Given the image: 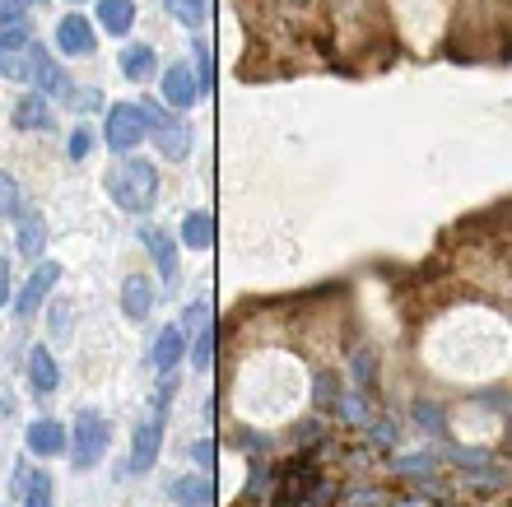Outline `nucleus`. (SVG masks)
<instances>
[{
	"instance_id": "0eeeda50",
	"label": "nucleus",
	"mask_w": 512,
	"mask_h": 507,
	"mask_svg": "<svg viewBox=\"0 0 512 507\" xmlns=\"http://www.w3.org/2000/svg\"><path fill=\"white\" fill-rule=\"evenodd\" d=\"M56 280H61V266H56V261H38L33 275H28V284H24V294H19V312L33 317V312L42 307V298L56 289Z\"/></svg>"
},
{
	"instance_id": "412c9836",
	"label": "nucleus",
	"mask_w": 512,
	"mask_h": 507,
	"mask_svg": "<svg viewBox=\"0 0 512 507\" xmlns=\"http://www.w3.org/2000/svg\"><path fill=\"white\" fill-rule=\"evenodd\" d=\"M140 242H145L149 252H154V261H159L163 275H173V270H177V252H173V242L163 238L159 228H145V233H140Z\"/></svg>"
},
{
	"instance_id": "f257e3e1",
	"label": "nucleus",
	"mask_w": 512,
	"mask_h": 507,
	"mask_svg": "<svg viewBox=\"0 0 512 507\" xmlns=\"http://www.w3.org/2000/svg\"><path fill=\"white\" fill-rule=\"evenodd\" d=\"M154 191H159V173H154L145 159H122L108 173V196L122 205V210H149V205H154Z\"/></svg>"
},
{
	"instance_id": "423d86ee",
	"label": "nucleus",
	"mask_w": 512,
	"mask_h": 507,
	"mask_svg": "<svg viewBox=\"0 0 512 507\" xmlns=\"http://www.w3.org/2000/svg\"><path fill=\"white\" fill-rule=\"evenodd\" d=\"M196 98H201V80H196V70L182 66V61L163 70V103L177 107V112H187Z\"/></svg>"
},
{
	"instance_id": "5701e85b",
	"label": "nucleus",
	"mask_w": 512,
	"mask_h": 507,
	"mask_svg": "<svg viewBox=\"0 0 512 507\" xmlns=\"http://www.w3.org/2000/svg\"><path fill=\"white\" fill-rule=\"evenodd\" d=\"M191 363H196L201 373L210 368V363H215V335H210V331H205L201 340H196V354H191Z\"/></svg>"
},
{
	"instance_id": "7ed1b4c3",
	"label": "nucleus",
	"mask_w": 512,
	"mask_h": 507,
	"mask_svg": "<svg viewBox=\"0 0 512 507\" xmlns=\"http://www.w3.org/2000/svg\"><path fill=\"white\" fill-rule=\"evenodd\" d=\"M28 80L47 98L70 94V80H66V70H61V61H56L47 47H38V42H28Z\"/></svg>"
},
{
	"instance_id": "6ab92c4d",
	"label": "nucleus",
	"mask_w": 512,
	"mask_h": 507,
	"mask_svg": "<svg viewBox=\"0 0 512 507\" xmlns=\"http://www.w3.org/2000/svg\"><path fill=\"white\" fill-rule=\"evenodd\" d=\"M47 247V228H42L38 214H19V252L33 261V256Z\"/></svg>"
},
{
	"instance_id": "9b49d317",
	"label": "nucleus",
	"mask_w": 512,
	"mask_h": 507,
	"mask_svg": "<svg viewBox=\"0 0 512 507\" xmlns=\"http://www.w3.org/2000/svg\"><path fill=\"white\" fill-rule=\"evenodd\" d=\"M159 442H163V424L159 419H149V424L135 428V452H131V466L135 470H149L159 461Z\"/></svg>"
},
{
	"instance_id": "4468645a",
	"label": "nucleus",
	"mask_w": 512,
	"mask_h": 507,
	"mask_svg": "<svg viewBox=\"0 0 512 507\" xmlns=\"http://www.w3.org/2000/svg\"><path fill=\"white\" fill-rule=\"evenodd\" d=\"M28 447L38 456H56L61 447H66V428L56 424V419H38V424L28 428Z\"/></svg>"
},
{
	"instance_id": "2eb2a0df",
	"label": "nucleus",
	"mask_w": 512,
	"mask_h": 507,
	"mask_svg": "<svg viewBox=\"0 0 512 507\" xmlns=\"http://www.w3.org/2000/svg\"><path fill=\"white\" fill-rule=\"evenodd\" d=\"M182 242H187V247H196V252H205V247L215 242V219H210L205 210L187 214V219H182Z\"/></svg>"
},
{
	"instance_id": "7c9ffc66",
	"label": "nucleus",
	"mask_w": 512,
	"mask_h": 507,
	"mask_svg": "<svg viewBox=\"0 0 512 507\" xmlns=\"http://www.w3.org/2000/svg\"><path fill=\"white\" fill-rule=\"evenodd\" d=\"M5 298H10V266L0 261V307H5Z\"/></svg>"
},
{
	"instance_id": "39448f33",
	"label": "nucleus",
	"mask_w": 512,
	"mask_h": 507,
	"mask_svg": "<svg viewBox=\"0 0 512 507\" xmlns=\"http://www.w3.org/2000/svg\"><path fill=\"white\" fill-rule=\"evenodd\" d=\"M140 135H145V112L140 107H131V103H117L108 112V145L112 149H135L140 145Z\"/></svg>"
},
{
	"instance_id": "bb28decb",
	"label": "nucleus",
	"mask_w": 512,
	"mask_h": 507,
	"mask_svg": "<svg viewBox=\"0 0 512 507\" xmlns=\"http://www.w3.org/2000/svg\"><path fill=\"white\" fill-rule=\"evenodd\" d=\"M0 214H19V205H14V182L5 173H0Z\"/></svg>"
},
{
	"instance_id": "393cba45",
	"label": "nucleus",
	"mask_w": 512,
	"mask_h": 507,
	"mask_svg": "<svg viewBox=\"0 0 512 507\" xmlns=\"http://www.w3.org/2000/svg\"><path fill=\"white\" fill-rule=\"evenodd\" d=\"M196 80H201V94H210V47H196Z\"/></svg>"
},
{
	"instance_id": "6e6552de",
	"label": "nucleus",
	"mask_w": 512,
	"mask_h": 507,
	"mask_svg": "<svg viewBox=\"0 0 512 507\" xmlns=\"http://www.w3.org/2000/svg\"><path fill=\"white\" fill-rule=\"evenodd\" d=\"M56 47L70 56L94 52V28H89V19H84V14H66V19L56 24Z\"/></svg>"
},
{
	"instance_id": "2f4dec72",
	"label": "nucleus",
	"mask_w": 512,
	"mask_h": 507,
	"mask_svg": "<svg viewBox=\"0 0 512 507\" xmlns=\"http://www.w3.org/2000/svg\"><path fill=\"white\" fill-rule=\"evenodd\" d=\"M70 5H75V0H70Z\"/></svg>"
},
{
	"instance_id": "c756f323",
	"label": "nucleus",
	"mask_w": 512,
	"mask_h": 507,
	"mask_svg": "<svg viewBox=\"0 0 512 507\" xmlns=\"http://www.w3.org/2000/svg\"><path fill=\"white\" fill-rule=\"evenodd\" d=\"M196 461H201V466H215V461H210V456H215V442H196Z\"/></svg>"
},
{
	"instance_id": "aec40b11",
	"label": "nucleus",
	"mask_w": 512,
	"mask_h": 507,
	"mask_svg": "<svg viewBox=\"0 0 512 507\" xmlns=\"http://www.w3.org/2000/svg\"><path fill=\"white\" fill-rule=\"evenodd\" d=\"M28 377H33V387H38L42 396L56 391V363L47 349H33V354H28Z\"/></svg>"
},
{
	"instance_id": "4be33fe9",
	"label": "nucleus",
	"mask_w": 512,
	"mask_h": 507,
	"mask_svg": "<svg viewBox=\"0 0 512 507\" xmlns=\"http://www.w3.org/2000/svg\"><path fill=\"white\" fill-rule=\"evenodd\" d=\"M168 14L182 19L187 28H201L205 24V0H168Z\"/></svg>"
},
{
	"instance_id": "f03ea898",
	"label": "nucleus",
	"mask_w": 512,
	"mask_h": 507,
	"mask_svg": "<svg viewBox=\"0 0 512 507\" xmlns=\"http://www.w3.org/2000/svg\"><path fill=\"white\" fill-rule=\"evenodd\" d=\"M145 112V131H149V140L168 154V159H187V149H191V131L182 126V117H168L159 103H145L140 107Z\"/></svg>"
},
{
	"instance_id": "cd10ccee",
	"label": "nucleus",
	"mask_w": 512,
	"mask_h": 507,
	"mask_svg": "<svg viewBox=\"0 0 512 507\" xmlns=\"http://www.w3.org/2000/svg\"><path fill=\"white\" fill-rule=\"evenodd\" d=\"M24 507H52V498H47V480H33V494H28V503Z\"/></svg>"
},
{
	"instance_id": "b1692460",
	"label": "nucleus",
	"mask_w": 512,
	"mask_h": 507,
	"mask_svg": "<svg viewBox=\"0 0 512 507\" xmlns=\"http://www.w3.org/2000/svg\"><path fill=\"white\" fill-rule=\"evenodd\" d=\"M33 0H0V24H24V10Z\"/></svg>"
},
{
	"instance_id": "20e7f679",
	"label": "nucleus",
	"mask_w": 512,
	"mask_h": 507,
	"mask_svg": "<svg viewBox=\"0 0 512 507\" xmlns=\"http://www.w3.org/2000/svg\"><path fill=\"white\" fill-rule=\"evenodd\" d=\"M103 452H108V419L103 414H80V424H75V466L89 470Z\"/></svg>"
},
{
	"instance_id": "f8f14e48",
	"label": "nucleus",
	"mask_w": 512,
	"mask_h": 507,
	"mask_svg": "<svg viewBox=\"0 0 512 507\" xmlns=\"http://www.w3.org/2000/svg\"><path fill=\"white\" fill-rule=\"evenodd\" d=\"M122 307H126V317H149V307H154V284L145 280V275H126L122 284Z\"/></svg>"
},
{
	"instance_id": "a878e982",
	"label": "nucleus",
	"mask_w": 512,
	"mask_h": 507,
	"mask_svg": "<svg viewBox=\"0 0 512 507\" xmlns=\"http://www.w3.org/2000/svg\"><path fill=\"white\" fill-rule=\"evenodd\" d=\"M401 475H419V480H424V475H433V461H429V456H405Z\"/></svg>"
},
{
	"instance_id": "f3484780",
	"label": "nucleus",
	"mask_w": 512,
	"mask_h": 507,
	"mask_svg": "<svg viewBox=\"0 0 512 507\" xmlns=\"http://www.w3.org/2000/svg\"><path fill=\"white\" fill-rule=\"evenodd\" d=\"M154 70H159L154 47H140V42H135V47H126V52H122V75H126V80H149Z\"/></svg>"
},
{
	"instance_id": "9d476101",
	"label": "nucleus",
	"mask_w": 512,
	"mask_h": 507,
	"mask_svg": "<svg viewBox=\"0 0 512 507\" xmlns=\"http://www.w3.org/2000/svg\"><path fill=\"white\" fill-rule=\"evenodd\" d=\"M131 24H135V5H131V0H98V28H103L108 38L131 33Z\"/></svg>"
},
{
	"instance_id": "c85d7f7f",
	"label": "nucleus",
	"mask_w": 512,
	"mask_h": 507,
	"mask_svg": "<svg viewBox=\"0 0 512 507\" xmlns=\"http://www.w3.org/2000/svg\"><path fill=\"white\" fill-rule=\"evenodd\" d=\"M89 154V131H75V140H70V159H84Z\"/></svg>"
},
{
	"instance_id": "1a4fd4ad",
	"label": "nucleus",
	"mask_w": 512,
	"mask_h": 507,
	"mask_svg": "<svg viewBox=\"0 0 512 507\" xmlns=\"http://www.w3.org/2000/svg\"><path fill=\"white\" fill-rule=\"evenodd\" d=\"M312 489H317V466H308V461H298L289 475H284L280 484V503L284 507H298V503H308Z\"/></svg>"
},
{
	"instance_id": "a211bd4d",
	"label": "nucleus",
	"mask_w": 512,
	"mask_h": 507,
	"mask_svg": "<svg viewBox=\"0 0 512 507\" xmlns=\"http://www.w3.org/2000/svg\"><path fill=\"white\" fill-rule=\"evenodd\" d=\"M182 349H187V331H182V326H168V331L159 335V345H154V363L168 373V368L182 359Z\"/></svg>"
},
{
	"instance_id": "ddd939ff",
	"label": "nucleus",
	"mask_w": 512,
	"mask_h": 507,
	"mask_svg": "<svg viewBox=\"0 0 512 507\" xmlns=\"http://www.w3.org/2000/svg\"><path fill=\"white\" fill-rule=\"evenodd\" d=\"M47 121H52V107H47L42 94H28L14 103V126H19V131H42Z\"/></svg>"
},
{
	"instance_id": "dca6fc26",
	"label": "nucleus",
	"mask_w": 512,
	"mask_h": 507,
	"mask_svg": "<svg viewBox=\"0 0 512 507\" xmlns=\"http://www.w3.org/2000/svg\"><path fill=\"white\" fill-rule=\"evenodd\" d=\"M173 498L182 507H205V503H215V489H210V480H205V475H187V480L173 484Z\"/></svg>"
}]
</instances>
